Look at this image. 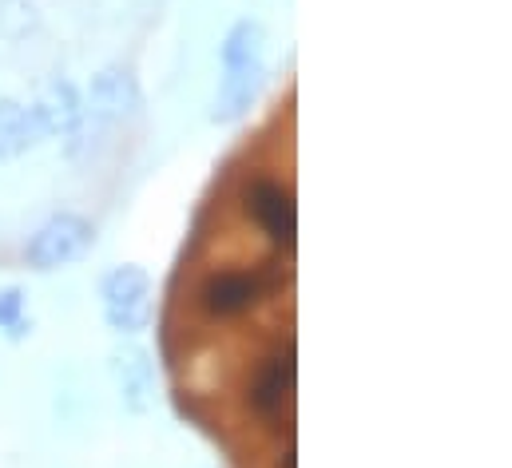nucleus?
Masks as SVG:
<instances>
[{
	"mask_svg": "<svg viewBox=\"0 0 512 468\" xmlns=\"http://www.w3.org/2000/svg\"><path fill=\"white\" fill-rule=\"evenodd\" d=\"M247 207H251L258 227L270 234L278 246H294L298 219H294V199H290L286 187L258 179V183H251V191H247Z\"/></svg>",
	"mask_w": 512,
	"mask_h": 468,
	"instance_id": "obj_3",
	"label": "nucleus"
},
{
	"mask_svg": "<svg viewBox=\"0 0 512 468\" xmlns=\"http://www.w3.org/2000/svg\"><path fill=\"white\" fill-rule=\"evenodd\" d=\"M258 290H262V278L255 270H223L203 286V306L215 318H231L255 302Z\"/></svg>",
	"mask_w": 512,
	"mask_h": 468,
	"instance_id": "obj_4",
	"label": "nucleus"
},
{
	"mask_svg": "<svg viewBox=\"0 0 512 468\" xmlns=\"http://www.w3.org/2000/svg\"><path fill=\"white\" fill-rule=\"evenodd\" d=\"M20 290H8L0 294V326H16V314H20Z\"/></svg>",
	"mask_w": 512,
	"mask_h": 468,
	"instance_id": "obj_11",
	"label": "nucleus"
},
{
	"mask_svg": "<svg viewBox=\"0 0 512 468\" xmlns=\"http://www.w3.org/2000/svg\"><path fill=\"white\" fill-rule=\"evenodd\" d=\"M290 393H294V346L286 342L258 369L255 385H251V405L262 417H274L282 409V401H290Z\"/></svg>",
	"mask_w": 512,
	"mask_h": 468,
	"instance_id": "obj_5",
	"label": "nucleus"
},
{
	"mask_svg": "<svg viewBox=\"0 0 512 468\" xmlns=\"http://www.w3.org/2000/svg\"><path fill=\"white\" fill-rule=\"evenodd\" d=\"M104 318L116 334H135L151 322V278L139 266H116L104 278Z\"/></svg>",
	"mask_w": 512,
	"mask_h": 468,
	"instance_id": "obj_1",
	"label": "nucleus"
},
{
	"mask_svg": "<svg viewBox=\"0 0 512 468\" xmlns=\"http://www.w3.org/2000/svg\"><path fill=\"white\" fill-rule=\"evenodd\" d=\"M262 44H266V32L255 20H239L223 44V64L235 68V64H262Z\"/></svg>",
	"mask_w": 512,
	"mask_h": 468,
	"instance_id": "obj_10",
	"label": "nucleus"
},
{
	"mask_svg": "<svg viewBox=\"0 0 512 468\" xmlns=\"http://www.w3.org/2000/svg\"><path fill=\"white\" fill-rule=\"evenodd\" d=\"M44 135V116L20 104H0V155H20Z\"/></svg>",
	"mask_w": 512,
	"mask_h": 468,
	"instance_id": "obj_9",
	"label": "nucleus"
},
{
	"mask_svg": "<svg viewBox=\"0 0 512 468\" xmlns=\"http://www.w3.org/2000/svg\"><path fill=\"white\" fill-rule=\"evenodd\" d=\"M143 104L139 96V84L135 76L124 72V68H104L96 80H92V112L104 119H124L135 116Z\"/></svg>",
	"mask_w": 512,
	"mask_h": 468,
	"instance_id": "obj_8",
	"label": "nucleus"
},
{
	"mask_svg": "<svg viewBox=\"0 0 512 468\" xmlns=\"http://www.w3.org/2000/svg\"><path fill=\"white\" fill-rule=\"evenodd\" d=\"M92 238H96L92 223H84L80 215H56V219H48L40 231L32 234V242H28V266H36V270L68 266L80 254H88Z\"/></svg>",
	"mask_w": 512,
	"mask_h": 468,
	"instance_id": "obj_2",
	"label": "nucleus"
},
{
	"mask_svg": "<svg viewBox=\"0 0 512 468\" xmlns=\"http://www.w3.org/2000/svg\"><path fill=\"white\" fill-rule=\"evenodd\" d=\"M112 373L120 385V397L131 413H147L151 409V389H155V369L147 361V353L139 346H124L112 353Z\"/></svg>",
	"mask_w": 512,
	"mask_h": 468,
	"instance_id": "obj_6",
	"label": "nucleus"
},
{
	"mask_svg": "<svg viewBox=\"0 0 512 468\" xmlns=\"http://www.w3.org/2000/svg\"><path fill=\"white\" fill-rule=\"evenodd\" d=\"M258 88H262V64H235V68H227L223 88H219V96H215L211 119H215V123H235V119H243L251 112V104H255Z\"/></svg>",
	"mask_w": 512,
	"mask_h": 468,
	"instance_id": "obj_7",
	"label": "nucleus"
}]
</instances>
